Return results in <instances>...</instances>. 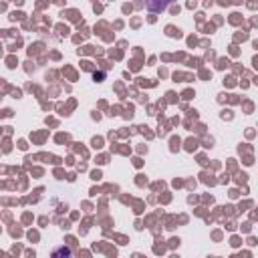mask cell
Here are the masks:
<instances>
[{
    "label": "cell",
    "mask_w": 258,
    "mask_h": 258,
    "mask_svg": "<svg viewBox=\"0 0 258 258\" xmlns=\"http://www.w3.org/2000/svg\"><path fill=\"white\" fill-rule=\"evenodd\" d=\"M145 2V6L151 10V12H163L173 0H143Z\"/></svg>",
    "instance_id": "6da1fadb"
}]
</instances>
